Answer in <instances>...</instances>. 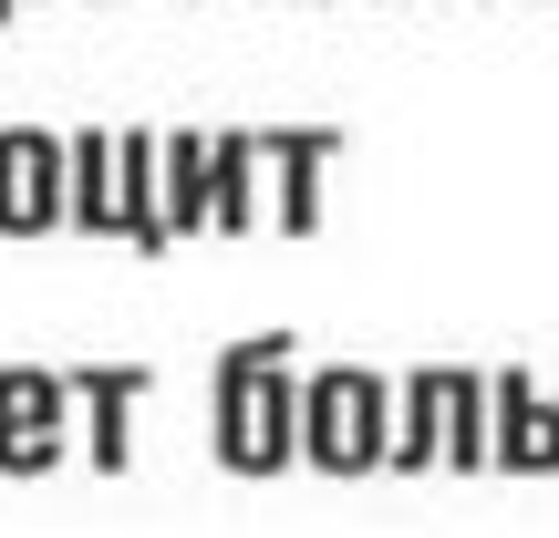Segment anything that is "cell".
Masks as SVG:
<instances>
[{"label":"cell","instance_id":"cell-5","mask_svg":"<svg viewBox=\"0 0 559 538\" xmlns=\"http://www.w3.org/2000/svg\"><path fill=\"white\" fill-rule=\"evenodd\" d=\"M487 445L519 477H559V394H539V373H487Z\"/></svg>","mask_w":559,"mask_h":538},{"label":"cell","instance_id":"cell-10","mask_svg":"<svg viewBox=\"0 0 559 538\" xmlns=\"http://www.w3.org/2000/svg\"><path fill=\"white\" fill-rule=\"evenodd\" d=\"M62 228L115 239V135H62Z\"/></svg>","mask_w":559,"mask_h":538},{"label":"cell","instance_id":"cell-12","mask_svg":"<svg viewBox=\"0 0 559 538\" xmlns=\"http://www.w3.org/2000/svg\"><path fill=\"white\" fill-rule=\"evenodd\" d=\"M156 187H166V239L207 228V135H156Z\"/></svg>","mask_w":559,"mask_h":538},{"label":"cell","instance_id":"cell-1","mask_svg":"<svg viewBox=\"0 0 559 538\" xmlns=\"http://www.w3.org/2000/svg\"><path fill=\"white\" fill-rule=\"evenodd\" d=\"M207 445L228 477H280L300 456V373H290V332H249L218 342L207 362Z\"/></svg>","mask_w":559,"mask_h":538},{"label":"cell","instance_id":"cell-14","mask_svg":"<svg viewBox=\"0 0 559 538\" xmlns=\"http://www.w3.org/2000/svg\"><path fill=\"white\" fill-rule=\"evenodd\" d=\"M11 11H32V0H0V21H11Z\"/></svg>","mask_w":559,"mask_h":538},{"label":"cell","instance_id":"cell-4","mask_svg":"<svg viewBox=\"0 0 559 538\" xmlns=\"http://www.w3.org/2000/svg\"><path fill=\"white\" fill-rule=\"evenodd\" d=\"M41 228H62V135L0 124V239H41Z\"/></svg>","mask_w":559,"mask_h":538},{"label":"cell","instance_id":"cell-3","mask_svg":"<svg viewBox=\"0 0 559 538\" xmlns=\"http://www.w3.org/2000/svg\"><path fill=\"white\" fill-rule=\"evenodd\" d=\"M62 445H73L62 362H0V477H52Z\"/></svg>","mask_w":559,"mask_h":538},{"label":"cell","instance_id":"cell-7","mask_svg":"<svg viewBox=\"0 0 559 538\" xmlns=\"http://www.w3.org/2000/svg\"><path fill=\"white\" fill-rule=\"evenodd\" d=\"M62 383H73V404L94 415V466L124 477V456H135V394L156 373H145V362H62Z\"/></svg>","mask_w":559,"mask_h":538},{"label":"cell","instance_id":"cell-9","mask_svg":"<svg viewBox=\"0 0 559 538\" xmlns=\"http://www.w3.org/2000/svg\"><path fill=\"white\" fill-rule=\"evenodd\" d=\"M115 239L135 249H177L166 239V187H156V135H115Z\"/></svg>","mask_w":559,"mask_h":538},{"label":"cell","instance_id":"cell-6","mask_svg":"<svg viewBox=\"0 0 559 538\" xmlns=\"http://www.w3.org/2000/svg\"><path fill=\"white\" fill-rule=\"evenodd\" d=\"M342 156V124H280L260 135V177H270V228H321V166Z\"/></svg>","mask_w":559,"mask_h":538},{"label":"cell","instance_id":"cell-8","mask_svg":"<svg viewBox=\"0 0 559 538\" xmlns=\"http://www.w3.org/2000/svg\"><path fill=\"white\" fill-rule=\"evenodd\" d=\"M445 373L456 362H415V373H394V445H383V466H445Z\"/></svg>","mask_w":559,"mask_h":538},{"label":"cell","instance_id":"cell-2","mask_svg":"<svg viewBox=\"0 0 559 538\" xmlns=\"http://www.w3.org/2000/svg\"><path fill=\"white\" fill-rule=\"evenodd\" d=\"M383 445H394V383H383V373H362V362L300 373V456H311V466L373 477Z\"/></svg>","mask_w":559,"mask_h":538},{"label":"cell","instance_id":"cell-11","mask_svg":"<svg viewBox=\"0 0 559 538\" xmlns=\"http://www.w3.org/2000/svg\"><path fill=\"white\" fill-rule=\"evenodd\" d=\"M207 228H260V135H207Z\"/></svg>","mask_w":559,"mask_h":538},{"label":"cell","instance_id":"cell-13","mask_svg":"<svg viewBox=\"0 0 559 538\" xmlns=\"http://www.w3.org/2000/svg\"><path fill=\"white\" fill-rule=\"evenodd\" d=\"M445 466L456 477H477V466H498V445H487V373H445Z\"/></svg>","mask_w":559,"mask_h":538}]
</instances>
